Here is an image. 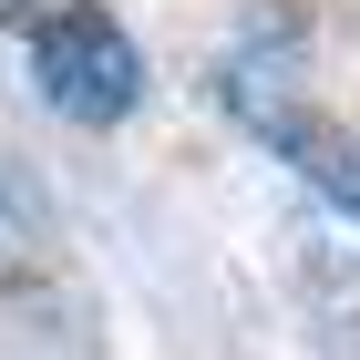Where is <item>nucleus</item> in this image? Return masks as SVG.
Returning a JSON list of instances; mask_svg holds the SVG:
<instances>
[{"label": "nucleus", "mask_w": 360, "mask_h": 360, "mask_svg": "<svg viewBox=\"0 0 360 360\" xmlns=\"http://www.w3.org/2000/svg\"><path fill=\"white\" fill-rule=\"evenodd\" d=\"M217 83H226V103H237L257 134L299 165V186H309V195H330L340 217L360 226V134H350V124H330V113L309 103V93L288 83V62H278V52H237Z\"/></svg>", "instance_id": "f257e3e1"}, {"label": "nucleus", "mask_w": 360, "mask_h": 360, "mask_svg": "<svg viewBox=\"0 0 360 360\" xmlns=\"http://www.w3.org/2000/svg\"><path fill=\"white\" fill-rule=\"evenodd\" d=\"M31 62H41V93H52L72 124H124L134 93H144V52L124 41L113 11H93V0H62L52 21L31 31Z\"/></svg>", "instance_id": "f03ea898"}]
</instances>
